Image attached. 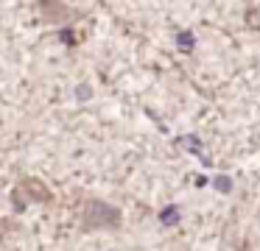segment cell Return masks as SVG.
<instances>
[{
    "label": "cell",
    "mask_w": 260,
    "mask_h": 251,
    "mask_svg": "<svg viewBox=\"0 0 260 251\" xmlns=\"http://www.w3.org/2000/svg\"><path fill=\"white\" fill-rule=\"evenodd\" d=\"M0 240H3V229H0Z\"/></svg>",
    "instance_id": "30bf717a"
},
{
    "label": "cell",
    "mask_w": 260,
    "mask_h": 251,
    "mask_svg": "<svg viewBox=\"0 0 260 251\" xmlns=\"http://www.w3.org/2000/svg\"><path fill=\"white\" fill-rule=\"evenodd\" d=\"M232 187H235V184H232V178L226 176V173H218V176L213 178V190H215V193H221V195H230Z\"/></svg>",
    "instance_id": "52a82bcc"
},
{
    "label": "cell",
    "mask_w": 260,
    "mask_h": 251,
    "mask_svg": "<svg viewBox=\"0 0 260 251\" xmlns=\"http://www.w3.org/2000/svg\"><path fill=\"white\" fill-rule=\"evenodd\" d=\"M120 226V209L101 198H87L84 209H81V229L92 232V229H118Z\"/></svg>",
    "instance_id": "6da1fadb"
},
{
    "label": "cell",
    "mask_w": 260,
    "mask_h": 251,
    "mask_svg": "<svg viewBox=\"0 0 260 251\" xmlns=\"http://www.w3.org/2000/svg\"><path fill=\"white\" fill-rule=\"evenodd\" d=\"M14 193H17L20 198L25 195V201H31V204H48V201H51V190H48L40 178H20Z\"/></svg>",
    "instance_id": "7a4b0ae2"
},
{
    "label": "cell",
    "mask_w": 260,
    "mask_h": 251,
    "mask_svg": "<svg viewBox=\"0 0 260 251\" xmlns=\"http://www.w3.org/2000/svg\"><path fill=\"white\" fill-rule=\"evenodd\" d=\"M176 48L185 50V53H193V48H196V37H193V31H179L176 33Z\"/></svg>",
    "instance_id": "8992f818"
},
{
    "label": "cell",
    "mask_w": 260,
    "mask_h": 251,
    "mask_svg": "<svg viewBox=\"0 0 260 251\" xmlns=\"http://www.w3.org/2000/svg\"><path fill=\"white\" fill-rule=\"evenodd\" d=\"M59 39H62L64 45H76V33L70 31V28H62V31H59Z\"/></svg>",
    "instance_id": "9c48e42d"
},
{
    "label": "cell",
    "mask_w": 260,
    "mask_h": 251,
    "mask_svg": "<svg viewBox=\"0 0 260 251\" xmlns=\"http://www.w3.org/2000/svg\"><path fill=\"white\" fill-rule=\"evenodd\" d=\"M73 95H76L79 103H87V100L92 98V87H90V84H79V87L73 89Z\"/></svg>",
    "instance_id": "ba28073f"
},
{
    "label": "cell",
    "mask_w": 260,
    "mask_h": 251,
    "mask_svg": "<svg viewBox=\"0 0 260 251\" xmlns=\"http://www.w3.org/2000/svg\"><path fill=\"white\" fill-rule=\"evenodd\" d=\"M159 223H162L165 229H174V226H179V221H182V209L176 204H168V206H162L159 209Z\"/></svg>",
    "instance_id": "5b68a950"
},
{
    "label": "cell",
    "mask_w": 260,
    "mask_h": 251,
    "mask_svg": "<svg viewBox=\"0 0 260 251\" xmlns=\"http://www.w3.org/2000/svg\"><path fill=\"white\" fill-rule=\"evenodd\" d=\"M40 9L42 11H48V20H53V22H62V20H68L70 14H73V9L70 6H64V3H40Z\"/></svg>",
    "instance_id": "277c9868"
},
{
    "label": "cell",
    "mask_w": 260,
    "mask_h": 251,
    "mask_svg": "<svg viewBox=\"0 0 260 251\" xmlns=\"http://www.w3.org/2000/svg\"><path fill=\"white\" fill-rule=\"evenodd\" d=\"M174 145H176V148H182V151H187V154H193V156H199V159H202L204 165L210 167V159L202 154L204 142L196 137V134H185V137H176V139H174Z\"/></svg>",
    "instance_id": "3957f363"
}]
</instances>
